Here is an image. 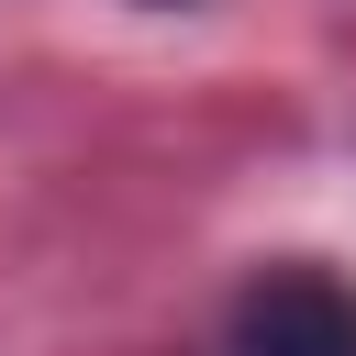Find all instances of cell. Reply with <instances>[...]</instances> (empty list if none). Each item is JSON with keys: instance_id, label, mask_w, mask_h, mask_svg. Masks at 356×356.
I'll return each instance as SVG.
<instances>
[{"instance_id": "cell-1", "label": "cell", "mask_w": 356, "mask_h": 356, "mask_svg": "<svg viewBox=\"0 0 356 356\" xmlns=\"http://www.w3.org/2000/svg\"><path fill=\"white\" fill-rule=\"evenodd\" d=\"M234 356H356V278L278 256L234 300Z\"/></svg>"}]
</instances>
